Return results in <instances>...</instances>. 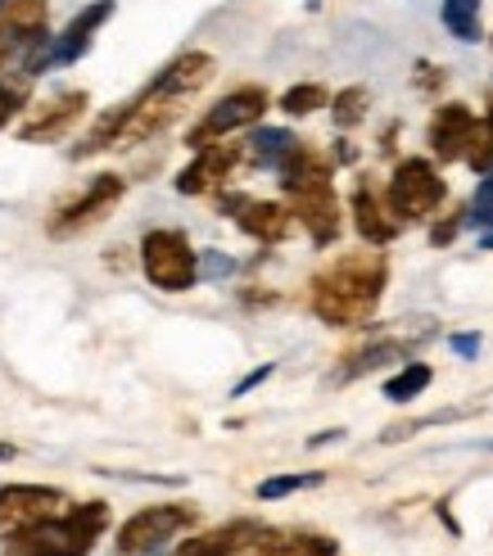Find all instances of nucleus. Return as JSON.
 <instances>
[{"label": "nucleus", "instance_id": "obj_1", "mask_svg": "<svg viewBox=\"0 0 493 556\" xmlns=\"http://www.w3.org/2000/svg\"><path fill=\"white\" fill-rule=\"evenodd\" d=\"M385 286H390V258L376 244H367V249H353V254H340L336 263H326L313 276L308 303L317 321L340 326V330H363L376 317L380 299H385Z\"/></svg>", "mask_w": 493, "mask_h": 556}, {"label": "nucleus", "instance_id": "obj_2", "mask_svg": "<svg viewBox=\"0 0 493 556\" xmlns=\"http://www.w3.org/2000/svg\"><path fill=\"white\" fill-rule=\"evenodd\" d=\"M281 194L290 200L294 222L308 231L317 249H331L340 240V200H336V159H326L308 141H299V150L286 159Z\"/></svg>", "mask_w": 493, "mask_h": 556}, {"label": "nucleus", "instance_id": "obj_3", "mask_svg": "<svg viewBox=\"0 0 493 556\" xmlns=\"http://www.w3.org/2000/svg\"><path fill=\"white\" fill-rule=\"evenodd\" d=\"M109 530V503H73L68 511L0 543V556H91Z\"/></svg>", "mask_w": 493, "mask_h": 556}, {"label": "nucleus", "instance_id": "obj_4", "mask_svg": "<svg viewBox=\"0 0 493 556\" xmlns=\"http://www.w3.org/2000/svg\"><path fill=\"white\" fill-rule=\"evenodd\" d=\"M141 271L146 281L163 294H186L200 286V254L190 249L186 231L154 227L141 236Z\"/></svg>", "mask_w": 493, "mask_h": 556}, {"label": "nucleus", "instance_id": "obj_5", "mask_svg": "<svg viewBox=\"0 0 493 556\" xmlns=\"http://www.w3.org/2000/svg\"><path fill=\"white\" fill-rule=\"evenodd\" d=\"M267 104H271V96H267L263 87H236V91H227L213 109H204V118H200L195 127L186 131V146H190V150H213V146H223L227 136L258 127L263 114H267Z\"/></svg>", "mask_w": 493, "mask_h": 556}, {"label": "nucleus", "instance_id": "obj_6", "mask_svg": "<svg viewBox=\"0 0 493 556\" xmlns=\"http://www.w3.org/2000/svg\"><path fill=\"white\" fill-rule=\"evenodd\" d=\"M123 194H127V181H123L118 173L91 177L77 194H68V200L50 213L46 236H50V240H73V236H81V231H91L96 222H104L109 213L118 208Z\"/></svg>", "mask_w": 493, "mask_h": 556}, {"label": "nucleus", "instance_id": "obj_7", "mask_svg": "<svg viewBox=\"0 0 493 556\" xmlns=\"http://www.w3.org/2000/svg\"><path fill=\"white\" fill-rule=\"evenodd\" d=\"M385 200H390L394 217L407 227V222H426L434 208H440L448 200V186H444L440 168H434L430 159H403V163H394Z\"/></svg>", "mask_w": 493, "mask_h": 556}, {"label": "nucleus", "instance_id": "obj_8", "mask_svg": "<svg viewBox=\"0 0 493 556\" xmlns=\"http://www.w3.org/2000/svg\"><path fill=\"white\" fill-rule=\"evenodd\" d=\"M200 520L195 507L186 503H159V507H146L136 511L118 525L114 534V556H154L163 543H173L181 530H190V525Z\"/></svg>", "mask_w": 493, "mask_h": 556}, {"label": "nucleus", "instance_id": "obj_9", "mask_svg": "<svg viewBox=\"0 0 493 556\" xmlns=\"http://www.w3.org/2000/svg\"><path fill=\"white\" fill-rule=\"evenodd\" d=\"M68 493L64 489H50V484H5L0 489V543L14 539V534H27L33 525L50 520L68 511Z\"/></svg>", "mask_w": 493, "mask_h": 556}, {"label": "nucleus", "instance_id": "obj_10", "mask_svg": "<svg viewBox=\"0 0 493 556\" xmlns=\"http://www.w3.org/2000/svg\"><path fill=\"white\" fill-rule=\"evenodd\" d=\"M217 208L236 217V227L258 240V244H281L294 231V213L290 204L277 200H254V194H217Z\"/></svg>", "mask_w": 493, "mask_h": 556}, {"label": "nucleus", "instance_id": "obj_11", "mask_svg": "<svg viewBox=\"0 0 493 556\" xmlns=\"http://www.w3.org/2000/svg\"><path fill=\"white\" fill-rule=\"evenodd\" d=\"M476 109L462 104V100H448L430 114V127H426V146L440 163H467V150H471V136H476Z\"/></svg>", "mask_w": 493, "mask_h": 556}, {"label": "nucleus", "instance_id": "obj_12", "mask_svg": "<svg viewBox=\"0 0 493 556\" xmlns=\"http://www.w3.org/2000/svg\"><path fill=\"white\" fill-rule=\"evenodd\" d=\"M87 104H91L87 91H60V96H50L46 104H37V114L18 127V141H23V146L64 141V136L77 127V118L87 114Z\"/></svg>", "mask_w": 493, "mask_h": 556}, {"label": "nucleus", "instance_id": "obj_13", "mask_svg": "<svg viewBox=\"0 0 493 556\" xmlns=\"http://www.w3.org/2000/svg\"><path fill=\"white\" fill-rule=\"evenodd\" d=\"M109 18H114V0H91L87 10H77V14L68 18L64 33H60V37H50V68H68V64H77L81 54L91 50L96 33H100Z\"/></svg>", "mask_w": 493, "mask_h": 556}, {"label": "nucleus", "instance_id": "obj_14", "mask_svg": "<svg viewBox=\"0 0 493 556\" xmlns=\"http://www.w3.org/2000/svg\"><path fill=\"white\" fill-rule=\"evenodd\" d=\"M349 213H353V227H358V236L367 240V244H390L399 231H403V222L394 217V208H390V200H385V190H376L367 177L353 186V194H349Z\"/></svg>", "mask_w": 493, "mask_h": 556}, {"label": "nucleus", "instance_id": "obj_15", "mask_svg": "<svg viewBox=\"0 0 493 556\" xmlns=\"http://www.w3.org/2000/svg\"><path fill=\"white\" fill-rule=\"evenodd\" d=\"M236 163H244V146H213V150H195V163H186V168L177 173V194H204L213 186L231 181Z\"/></svg>", "mask_w": 493, "mask_h": 556}, {"label": "nucleus", "instance_id": "obj_16", "mask_svg": "<svg viewBox=\"0 0 493 556\" xmlns=\"http://www.w3.org/2000/svg\"><path fill=\"white\" fill-rule=\"evenodd\" d=\"M263 530H267L263 520H227V525H217V530H208V534H200V539L181 543L173 556H240V552L250 547Z\"/></svg>", "mask_w": 493, "mask_h": 556}, {"label": "nucleus", "instance_id": "obj_17", "mask_svg": "<svg viewBox=\"0 0 493 556\" xmlns=\"http://www.w3.org/2000/svg\"><path fill=\"white\" fill-rule=\"evenodd\" d=\"M336 539L308 530H263L240 556H336Z\"/></svg>", "mask_w": 493, "mask_h": 556}, {"label": "nucleus", "instance_id": "obj_18", "mask_svg": "<svg viewBox=\"0 0 493 556\" xmlns=\"http://www.w3.org/2000/svg\"><path fill=\"white\" fill-rule=\"evenodd\" d=\"M294 150H299V136L290 127H258L250 141H244V163L263 168V173H281Z\"/></svg>", "mask_w": 493, "mask_h": 556}, {"label": "nucleus", "instance_id": "obj_19", "mask_svg": "<svg viewBox=\"0 0 493 556\" xmlns=\"http://www.w3.org/2000/svg\"><path fill=\"white\" fill-rule=\"evenodd\" d=\"M127 118H131V100H123V104H114V109H104V114L91 123V131L73 146V159H96V154H104V150L123 146Z\"/></svg>", "mask_w": 493, "mask_h": 556}, {"label": "nucleus", "instance_id": "obj_20", "mask_svg": "<svg viewBox=\"0 0 493 556\" xmlns=\"http://www.w3.org/2000/svg\"><path fill=\"white\" fill-rule=\"evenodd\" d=\"M413 344L407 340H376V344H367L363 353H353L349 357V367L340 371V380H353V376H367V371H376V367H390V363H413Z\"/></svg>", "mask_w": 493, "mask_h": 556}, {"label": "nucleus", "instance_id": "obj_21", "mask_svg": "<svg viewBox=\"0 0 493 556\" xmlns=\"http://www.w3.org/2000/svg\"><path fill=\"white\" fill-rule=\"evenodd\" d=\"M480 5H484V0H444L440 18L448 27V37H457L462 46H476L484 37L480 33Z\"/></svg>", "mask_w": 493, "mask_h": 556}, {"label": "nucleus", "instance_id": "obj_22", "mask_svg": "<svg viewBox=\"0 0 493 556\" xmlns=\"http://www.w3.org/2000/svg\"><path fill=\"white\" fill-rule=\"evenodd\" d=\"M430 380H434V371H430V363H403L390 380H385V394L390 403H413V399H421L426 389H430Z\"/></svg>", "mask_w": 493, "mask_h": 556}, {"label": "nucleus", "instance_id": "obj_23", "mask_svg": "<svg viewBox=\"0 0 493 556\" xmlns=\"http://www.w3.org/2000/svg\"><path fill=\"white\" fill-rule=\"evenodd\" d=\"M326 104H331V91H326L321 81H294V87L281 96V114L286 118H308Z\"/></svg>", "mask_w": 493, "mask_h": 556}, {"label": "nucleus", "instance_id": "obj_24", "mask_svg": "<svg viewBox=\"0 0 493 556\" xmlns=\"http://www.w3.org/2000/svg\"><path fill=\"white\" fill-rule=\"evenodd\" d=\"M367 109H371V91L367 87H344L331 96V118L340 131H353L363 118H367Z\"/></svg>", "mask_w": 493, "mask_h": 556}, {"label": "nucleus", "instance_id": "obj_25", "mask_svg": "<svg viewBox=\"0 0 493 556\" xmlns=\"http://www.w3.org/2000/svg\"><path fill=\"white\" fill-rule=\"evenodd\" d=\"M467 227H480V249H493V173L480 177L471 204H467Z\"/></svg>", "mask_w": 493, "mask_h": 556}, {"label": "nucleus", "instance_id": "obj_26", "mask_svg": "<svg viewBox=\"0 0 493 556\" xmlns=\"http://www.w3.org/2000/svg\"><path fill=\"white\" fill-rule=\"evenodd\" d=\"M321 480H326L321 470H294V476H271V480L258 484V497H263V503H277V497H290V493H299V489H317Z\"/></svg>", "mask_w": 493, "mask_h": 556}, {"label": "nucleus", "instance_id": "obj_27", "mask_svg": "<svg viewBox=\"0 0 493 556\" xmlns=\"http://www.w3.org/2000/svg\"><path fill=\"white\" fill-rule=\"evenodd\" d=\"M27 109V77L18 81H0V131H5L18 114Z\"/></svg>", "mask_w": 493, "mask_h": 556}, {"label": "nucleus", "instance_id": "obj_28", "mask_svg": "<svg viewBox=\"0 0 493 556\" xmlns=\"http://www.w3.org/2000/svg\"><path fill=\"white\" fill-rule=\"evenodd\" d=\"M462 227H467V208H457V213H448L444 222H434V227H430V244H434V249H444V244H453Z\"/></svg>", "mask_w": 493, "mask_h": 556}, {"label": "nucleus", "instance_id": "obj_29", "mask_svg": "<svg viewBox=\"0 0 493 556\" xmlns=\"http://www.w3.org/2000/svg\"><path fill=\"white\" fill-rule=\"evenodd\" d=\"M231 271H236V263H231V258H223L217 249L200 254V281H223V276H231Z\"/></svg>", "mask_w": 493, "mask_h": 556}, {"label": "nucleus", "instance_id": "obj_30", "mask_svg": "<svg viewBox=\"0 0 493 556\" xmlns=\"http://www.w3.org/2000/svg\"><path fill=\"white\" fill-rule=\"evenodd\" d=\"M480 344H484V340L476 336V330H467V336H448V349H453L457 357H476V353H480Z\"/></svg>", "mask_w": 493, "mask_h": 556}, {"label": "nucleus", "instance_id": "obj_31", "mask_svg": "<svg viewBox=\"0 0 493 556\" xmlns=\"http://www.w3.org/2000/svg\"><path fill=\"white\" fill-rule=\"evenodd\" d=\"M271 371H277V367H271V363H263L258 371H250V376H244V380H240V384L231 389V399H244V394H250V389H258V384H263V380H267Z\"/></svg>", "mask_w": 493, "mask_h": 556}, {"label": "nucleus", "instance_id": "obj_32", "mask_svg": "<svg viewBox=\"0 0 493 556\" xmlns=\"http://www.w3.org/2000/svg\"><path fill=\"white\" fill-rule=\"evenodd\" d=\"M336 163H353V159H358V150H353L349 141H336V154H331Z\"/></svg>", "mask_w": 493, "mask_h": 556}, {"label": "nucleus", "instance_id": "obj_33", "mask_svg": "<svg viewBox=\"0 0 493 556\" xmlns=\"http://www.w3.org/2000/svg\"><path fill=\"white\" fill-rule=\"evenodd\" d=\"M336 439H344V430H321V434L313 439V448H321V443H336Z\"/></svg>", "mask_w": 493, "mask_h": 556}, {"label": "nucleus", "instance_id": "obj_34", "mask_svg": "<svg viewBox=\"0 0 493 556\" xmlns=\"http://www.w3.org/2000/svg\"><path fill=\"white\" fill-rule=\"evenodd\" d=\"M14 457V448H10V443H0V462H10Z\"/></svg>", "mask_w": 493, "mask_h": 556}, {"label": "nucleus", "instance_id": "obj_35", "mask_svg": "<svg viewBox=\"0 0 493 556\" xmlns=\"http://www.w3.org/2000/svg\"><path fill=\"white\" fill-rule=\"evenodd\" d=\"M489 448H493V443H489Z\"/></svg>", "mask_w": 493, "mask_h": 556}]
</instances>
